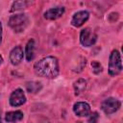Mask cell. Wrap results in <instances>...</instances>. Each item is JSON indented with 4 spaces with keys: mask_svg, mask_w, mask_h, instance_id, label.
Instances as JSON below:
<instances>
[{
    "mask_svg": "<svg viewBox=\"0 0 123 123\" xmlns=\"http://www.w3.org/2000/svg\"><path fill=\"white\" fill-rule=\"evenodd\" d=\"M34 71L37 76L42 78H56L60 72L58 59L53 56H48L39 60L35 63Z\"/></svg>",
    "mask_w": 123,
    "mask_h": 123,
    "instance_id": "1",
    "label": "cell"
},
{
    "mask_svg": "<svg viewBox=\"0 0 123 123\" xmlns=\"http://www.w3.org/2000/svg\"><path fill=\"white\" fill-rule=\"evenodd\" d=\"M122 70V62H121V56L117 50H112L110 56L109 62V74L111 76L118 75Z\"/></svg>",
    "mask_w": 123,
    "mask_h": 123,
    "instance_id": "2",
    "label": "cell"
},
{
    "mask_svg": "<svg viewBox=\"0 0 123 123\" xmlns=\"http://www.w3.org/2000/svg\"><path fill=\"white\" fill-rule=\"evenodd\" d=\"M9 26L14 30V32H22L25 30V28L28 25V17L23 13H18L12 15L8 22Z\"/></svg>",
    "mask_w": 123,
    "mask_h": 123,
    "instance_id": "3",
    "label": "cell"
},
{
    "mask_svg": "<svg viewBox=\"0 0 123 123\" xmlns=\"http://www.w3.org/2000/svg\"><path fill=\"white\" fill-rule=\"evenodd\" d=\"M120 106H121V103L119 100H117L113 97H109L102 102L101 109L106 114H111V113H114L115 111H117L119 110Z\"/></svg>",
    "mask_w": 123,
    "mask_h": 123,
    "instance_id": "4",
    "label": "cell"
},
{
    "mask_svg": "<svg viewBox=\"0 0 123 123\" xmlns=\"http://www.w3.org/2000/svg\"><path fill=\"white\" fill-rule=\"evenodd\" d=\"M96 40H97V36L89 28H86V29H83L81 31V33H80V41H81L82 45H84L85 47L92 46L96 42Z\"/></svg>",
    "mask_w": 123,
    "mask_h": 123,
    "instance_id": "5",
    "label": "cell"
},
{
    "mask_svg": "<svg viewBox=\"0 0 123 123\" xmlns=\"http://www.w3.org/2000/svg\"><path fill=\"white\" fill-rule=\"evenodd\" d=\"M26 102V96L21 88H16L13 90L10 96V104L12 107H18Z\"/></svg>",
    "mask_w": 123,
    "mask_h": 123,
    "instance_id": "6",
    "label": "cell"
},
{
    "mask_svg": "<svg viewBox=\"0 0 123 123\" xmlns=\"http://www.w3.org/2000/svg\"><path fill=\"white\" fill-rule=\"evenodd\" d=\"M73 111L79 117L87 116L90 113V107L86 102H77L73 106Z\"/></svg>",
    "mask_w": 123,
    "mask_h": 123,
    "instance_id": "7",
    "label": "cell"
},
{
    "mask_svg": "<svg viewBox=\"0 0 123 123\" xmlns=\"http://www.w3.org/2000/svg\"><path fill=\"white\" fill-rule=\"evenodd\" d=\"M89 17V13L86 11H80L74 13L71 19V24L74 27H81Z\"/></svg>",
    "mask_w": 123,
    "mask_h": 123,
    "instance_id": "8",
    "label": "cell"
},
{
    "mask_svg": "<svg viewBox=\"0 0 123 123\" xmlns=\"http://www.w3.org/2000/svg\"><path fill=\"white\" fill-rule=\"evenodd\" d=\"M63 13H64V8L63 7H55V8H51V9L47 10L43 13V15H44L45 19L55 20V19L61 17Z\"/></svg>",
    "mask_w": 123,
    "mask_h": 123,
    "instance_id": "9",
    "label": "cell"
},
{
    "mask_svg": "<svg viewBox=\"0 0 123 123\" xmlns=\"http://www.w3.org/2000/svg\"><path fill=\"white\" fill-rule=\"evenodd\" d=\"M23 59V49L21 46H15L10 53V61L12 64L17 65L22 62Z\"/></svg>",
    "mask_w": 123,
    "mask_h": 123,
    "instance_id": "10",
    "label": "cell"
},
{
    "mask_svg": "<svg viewBox=\"0 0 123 123\" xmlns=\"http://www.w3.org/2000/svg\"><path fill=\"white\" fill-rule=\"evenodd\" d=\"M23 112L20 111H9L5 115V120L10 123H14L17 121H20L23 119Z\"/></svg>",
    "mask_w": 123,
    "mask_h": 123,
    "instance_id": "11",
    "label": "cell"
},
{
    "mask_svg": "<svg viewBox=\"0 0 123 123\" xmlns=\"http://www.w3.org/2000/svg\"><path fill=\"white\" fill-rule=\"evenodd\" d=\"M73 87L75 91V95H80L86 88V81L85 79H78L73 83Z\"/></svg>",
    "mask_w": 123,
    "mask_h": 123,
    "instance_id": "12",
    "label": "cell"
},
{
    "mask_svg": "<svg viewBox=\"0 0 123 123\" xmlns=\"http://www.w3.org/2000/svg\"><path fill=\"white\" fill-rule=\"evenodd\" d=\"M25 54H26V60L28 62L33 61L34 57H35V40L32 38L27 42L26 45V50H25Z\"/></svg>",
    "mask_w": 123,
    "mask_h": 123,
    "instance_id": "13",
    "label": "cell"
},
{
    "mask_svg": "<svg viewBox=\"0 0 123 123\" xmlns=\"http://www.w3.org/2000/svg\"><path fill=\"white\" fill-rule=\"evenodd\" d=\"M42 86L38 82H28L26 83V89L30 93H37L41 89Z\"/></svg>",
    "mask_w": 123,
    "mask_h": 123,
    "instance_id": "14",
    "label": "cell"
},
{
    "mask_svg": "<svg viewBox=\"0 0 123 123\" xmlns=\"http://www.w3.org/2000/svg\"><path fill=\"white\" fill-rule=\"evenodd\" d=\"M27 6V2L26 1H15L13 2L11 12H14V11H18V10H22L24 8H26Z\"/></svg>",
    "mask_w": 123,
    "mask_h": 123,
    "instance_id": "15",
    "label": "cell"
},
{
    "mask_svg": "<svg viewBox=\"0 0 123 123\" xmlns=\"http://www.w3.org/2000/svg\"><path fill=\"white\" fill-rule=\"evenodd\" d=\"M91 68H92L93 73H95V74H99V73H101L102 70H103V67H102L101 63H100L99 62H97V61L91 62Z\"/></svg>",
    "mask_w": 123,
    "mask_h": 123,
    "instance_id": "16",
    "label": "cell"
},
{
    "mask_svg": "<svg viewBox=\"0 0 123 123\" xmlns=\"http://www.w3.org/2000/svg\"><path fill=\"white\" fill-rule=\"evenodd\" d=\"M99 119V115H98V112L94 111L92 112L91 114H89V117L87 119V123H97Z\"/></svg>",
    "mask_w": 123,
    "mask_h": 123,
    "instance_id": "17",
    "label": "cell"
},
{
    "mask_svg": "<svg viewBox=\"0 0 123 123\" xmlns=\"http://www.w3.org/2000/svg\"><path fill=\"white\" fill-rule=\"evenodd\" d=\"M1 40H2V24L0 22V42H1Z\"/></svg>",
    "mask_w": 123,
    "mask_h": 123,
    "instance_id": "18",
    "label": "cell"
},
{
    "mask_svg": "<svg viewBox=\"0 0 123 123\" xmlns=\"http://www.w3.org/2000/svg\"><path fill=\"white\" fill-rule=\"evenodd\" d=\"M2 62H3V58H2V56L0 55V64L2 63Z\"/></svg>",
    "mask_w": 123,
    "mask_h": 123,
    "instance_id": "19",
    "label": "cell"
},
{
    "mask_svg": "<svg viewBox=\"0 0 123 123\" xmlns=\"http://www.w3.org/2000/svg\"><path fill=\"white\" fill-rule=\"evenodd\" d=\"M0 123H1V115H0Z\"/></svg>",
    "mask_w": 123,
    "mask_h": 123,
    "instance_id": "20",
    "label": "cell"
}]
</instances>
